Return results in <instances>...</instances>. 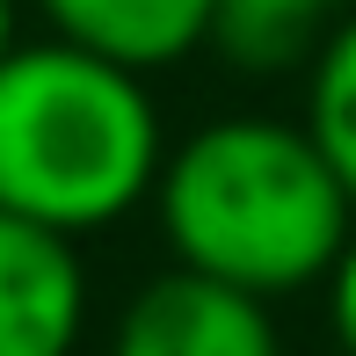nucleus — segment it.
<instances>
[{
  "label": "nucleus",
  "instance_id": "obj_1",
  "mask_svg": "<svg viewBox=\"0 0 356 356\" xmlns=\"http://www.w3.org/2000/svg\"><path fill=\"white\" fill-rule=\"evenodd\" d=\"M153 218L175 269L218 277L254 298L320 291L356 240V197L305 117L233 109L168 145Z\"/></svg>",
  "mask_w": 356,
  "mask_h": 356
},
{
  "label": "nucleus",
  "instance_id": "obj_2",
  "mask_svg": "<svg viewBox=\"0 0 356 356\" xmlns=\"http://www.w3.org/2000/svg\"><path fill=\"white\" fill-rule=\"evenodd\" d=\"M168 145L145 73L58 37H29L0 58V211L66 240L109 233L153 204Z\"/></svg>",
  "mask_w": 356,
  "mask_h": 356
},
{
  "label": "nucleus",
  "instance_id": "obj_3",
  "mask_svg": "<svg viewBox=\"0 0 356 356\" xmlns=\"http://www.w3.org/2000/svg\"><path fill=\"white\" fill-rule=\"evenodd\" d=\"M109 356H291L277 305L197 269H160L124 298Z\"/></svg>",
  "mask_w": 356,
  "mask_h": 356
},
{
  "label": "nucleus",
  "instance_id": "obj_4",
  "mask_svg": "<svg viewBox=\"0 0 356 356\" xmlns=\"http://www.w3.org/2000/svg\"><path fill=\"white\" fill-rule=\"evenodd\" d=\"M80 240L0 211V356H73L88 334Z\"/></svg>",
  "mask_w": 356,
  "mask_h": 356
},
{
  "label": "nucleus",
  "instance_id": "obj_5",
  "mask_svg": "<svg viewBox=\"0 0 356 356\" xmlns=\"http://www.w3.org/2000/svg\"><path fill=\"white\" fill-rule=\"evenodd\" d=\"M44 37L124 73H175L218 37V0H22Z\"/></svg>",
  "mask_w": 356,
  "mask_h": 356
},
{
  "label": "nucleus",
  "instance_id": "obj_6",
  "mask_svg": "<svg viewBox=\"0 0 356 356\" xmlns=\"http://www.w3.org/2000/svg\"><path fill=\"white\" fill-rule=\"evenodd\" d=\"M356 0H218V37L211 51H225L248 73H277V66H305L320 51L334 22Z\"/></svg>",
  "mask_w": 356,
  "mask_h": 356
},
{
  "label": "nucleus",
  "instance_id": "obj_7",
  "mask_svg": "<svg viewBox=\"0 0 356 356\" xmlns=\"http://www.w3.org/2000/svg\"><path fill=\"white\" fill-rule=\"evenodd\" d=\"M305 131L320 138V153L334 160L342 189L356 197V8L320 37V51L305 58Z\"/></svg>",
  "mask_w": 356,
  "mask_h": 356
},
{
  "label": "nucleus",
  "instance_id": "obj_8",
  "mask_svg": "<svg viewBox=\"0 0 356 356\" xmlns=\"http://www.w3.org/2000/svg\"><path fill=\"white\" fill-rule=\"evenodd\" d=\"M320 298H327V334H334V349L356 356V240L342 248V262H334V277L320 284Z\"/></svg>",
  "mask_w": 356,
  "mask_h": 356
},
{
  "label": "nucleus",
  "instance_id": "obj_9",
  "mask_svg": "<svg viewBox=\"0 0 356 356\" xmlns=\"http://www.w3.org/2000/svg\"><path fill=\"white\" fill-rule=\"evenodd\" d=\"M22 44V0H0V58Z\"/></svg>",
  "mask_w": 356,
  "mask_h": 356
}]
</instances>
